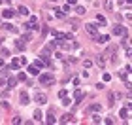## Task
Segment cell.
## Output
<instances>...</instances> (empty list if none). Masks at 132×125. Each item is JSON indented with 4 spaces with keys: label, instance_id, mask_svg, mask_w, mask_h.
<instances>
[{
    "label": "cell",
    "instance_id": "cell-24",
    "mask_svg": "<svg viewBox=\"0 0 132 125\" xmlns=\"http://www.w3.org/2000/svg\"><path fill=\"white\" fill-rule=\"evenodd\" d=\"M93 121H94V123H102V117H100V116H96V114H94V116H93Z\"/></svg>",
    "mask_w": 132,
    "mask_h": 125
},
{
    "label": "cell",
    "instance_id": "cell-28",
    "mask_svg": "<svg viewBox=\"0 0 132 125\" xmlns=\"http://www.w3.org/2000/svg\"><path fill=\"white\" fill-rule=\"evenodd\" d=\"M17 80H19V82H25V80H26V76H25V74L21 72V74H19V76H17Z\"/></svg>",
    "mask_w": 132,
    "mask_h": 125
},
{
    "label": "cell",
    "instance_id": "cell-3",
    "mask_svg": "<svg viewBox=\"0 0 132 125\" xmlns=\"http://www.w3.org/2000/svg\"><path fill=\"white\" fill-rule=\"evenodd\" d=\"M113 34H117V36H125V34H127V29H125V27H121L119 23H117V25L113 27Z\"/></svg>",
    "mask_w": 132,
    "mask_h": 125
},
{
    "label": "cell",
    "instance_id": "cell-31",
    "mask_svg": "<svg viewBox=\"0 0 132 125\" xmlns=\"http://www.w3.org/2000/svg\"><path fill=\"white\" fill-rule=\"evenodd\" d=\"M83 65H85V68H91V66H93V63H91V61H85Z\"/></svg>",
    "mask_w": 132,
    "mask_h": 125
},
{
    "label": "cell",
    "instance_id": "cell-7",
    "mask_svg": "<svg viewBox=\"0 0 132 125\" xmlns=\"http://www.w3.org/2000/svg\"><path fill=\"white\" fill-rule=\"evenodd\" d=\"M36 102H38V104H45L47 102V97L42 95V93H38V95H36Z\"/></svg>",
    "mask_w": 132,
    "mask_h": 125
},
{
    "label": "cell",
    "instance_id": "cell-2",
    "mask_svg": "<svg viewBox=\"0 0 132 125\" xmlns=\"http://www.w3.org/2000/svg\"><path fill=\"white\" fill-rule=\"evenodd\" d=\"M25 29H30V30H36V29H38V19H36L34 15H32V17L28 19V23H26V25H25Z\"/></svg>",
    "mask_w": 132,
    "mask_h": 125
},
{
    "label": "cell",
    "instance_id": "cell-19",
    "mask_svg": "<svg viewBox=\"0 0 132 125\" xmlns=\"http://www.w3.org/2000/svg\"><path fill=\"white\" fill-rule=\"evenodd\" d=\"M6 83H8L9 87H15V85H17V80H15V78H9V80H8Z\"/></svg>",
    "mask_w": 132,
    "mask_h": 125
},
{
    "label": "cell",
    "instance_id": "cell-21",
    "mask_svg": "<svg viewBox=\"0 0 132 125\" xmlns=\"http://www.w3.org/2000/svg\"><path fill=\"white\" fill-rule=\"evenodd\" d=\"M108 40H110V36H108V34H104V36H98V42H100V44H106Z\"/></svg>",
    "mask_w": 132,
    "mask_h": 125
},
{
    "label": "cell",
    "instance_id": "cell-22",
    "mask_svg": "<svg viewBox=\"0 0 132 125\" xmlns=\"http://www.w3.org/2000/svg\"><path fill=\"white\" fill-rule=\"evenodd\" d=\"M19 13H21V15H28V8H26V6H21V8H19Z\"/></svg>",
    "mask_w": 132,
    "mask_h": 125
},
{
    "label": "cell",
    "instance_id": "cell-14",
    "mask_svg": "<svg viewBox=\"0 0 132 125\" xmlns=\"http://www.w3.org/2000/svg\"><path fill=\"white\" fill-rule=\"evenodd\" d=\"M19 66H21V59H13L11 61V68L15 70V68H19Z\"/></svg>",
    "mask_w": 132,
    "mask_h": 125
},
{
    "label": "cell",
    "instance_id": "cell-35",
    "mask_svg": "<svg viewBox=\"0 0 132 125\" xmlns=\"http://www.w3.org/2000/svg\"><path fill=\"white\" fill-rule=\"evenodd\" d=\"M2 42H4V40H2V38H0V46H2Z\"/></svg>",
    "mask_w": 132,
    "mask_h": 125
},
{
    "label": "cell",
    "instance_id": "cell-17",
    "mask_svg": "<svg viewBox=\"0 0 132 125\" xmlns=\"http://www.w3.org/2000/svg\"><path fill=\"white\" fill-rule=\"evenodd\" d=\"M113 100H115V95H113V93H108V106H111Z\"/></svg>",
    "mask_w": 132,
    "mask_h": 125
},
{
    "label": "cell",
    "instance_id": "cell-8",
    "mask_svg": "<svg viewBox=\"0 0 132 125\" xmlns=\"http://www.w3.org/2000/svg\"><path fill=\"white\" fill-rule=\"evenodd\" d=\"M15 48H17L19 51H25V48H26V46H25V40H15Z\"/></svg>",
    "mask_w": 132,
    "mask_h": 125
},
{
    "label": "cell",
    "instance_id": "cell-4",
    "mask_svg": "<svg viewBox=\"0 0 132 125\" xmlns=\"http://www.w3.org/2000/svg\"><path fill=\"white\" fill-rule=\"evenodd\" d=\"M87 32H89V34H94V32H96V30H98V25H96V23H87Z\"/></svg>",
    "mask_w": 132,
    "mask_h": 125
},
{
    "label": "cell",
    "instance_id": "cell-13",
    "mask_svg": "<svg viewBox=\"0 0 132 125\" xmlns=\"http://www.w3.org/2000/svg\"><path fill=\"white\" fill-rule=\"evenodd\" d=\"M28 72L32 74V76H38V74H40V70H38V66L34 65V66H28Z\"/></svg>",
    "mask_w": 132,
    "mask_h": 125
},
{
    "label": "cell",
    "instance_id": "cell-5",
    "mask_svg": "<svg viewBox=\"0 0 132 125\" xmlns=\"http://www.w3.org/2000/svg\"><path fill=\"white\" fill-rule=\"evenodd\" d=\"M28 93H26V91H21V104L23 106H26V104H28Z\"/></svg>",
    "mask_w": 132,
    "mask_h": 125
},
{
    "label": "cell",
    "instance_id": "cell-15",
    "mask_svg": "<svg viewBox=\"0 0 132 125\" xmlns=\"http://www.w3.org/2000/svg\"><path fill=\"white\" fill-rule=\"evenodd\" d=\"M85 12H87V10L83 8V6H76V13H77V15H85Z\"/></svg>",
    "mask_w": 132,
    "mask_h": 125
},
{
    "label": "cell",
    "instance_id": "cell-10",
    "mask_svg": "<svg viewBox=\"0 0 132 125\" xmlns=\"http://www.w3.org/2000/svg\"><path fill=\"white\" fill-rule=\"evenodd\" d=\"M47 123H57V117L53 116V108L49 110V114H47Z\"/></svg>",
    "mask_w": 132,
    "mask_h": 125
},
{
    "label": "cell",
    "instance_id": "cell-23",
    "mask_svg": "<svg viewBox=\"0 0 132 125\" xmlns=\"http://www.w3.org/2000/svg\"><path fill=\"white\" fill-rule=\"evenodd\" d=\"M55 17H60V19H62V17H64V12H62V10H55Z\"/></svg>",
    "mask_w": 132,
    "mask_h": 125
},
{
    "label": "cell",
    "instance_id": "cell-20",
    "mask_svg": "<svg viewBox=\"0 0 132 125\" xmlns=\"http://www.w3.org/2000/svg\"><path fill=\"white\" fill-rule=\"evenodd\" d=\"M96 63H98V65H100V66H104V65H106V59H104V55H98Z\"/></svg>",
    "mask_w": 132,
    "mask_h": 125
},
{
    "label": "cell",
    "instance_id": "cell-16",
    "mask_svg": "<svg viewBox=\"0 0 132 125\" xmlns=\"http://www.w3.org/2000/svg\"><path fill=\"white\" fill-rule=\"evenodd\" d=\"M34 119H36V121H42V119H43L42 110H36V112H34Z\"/></svg>",
    "mask_w": 132,
    "mask_h": 125
},
{
    "label": "cell",
    "instance_id": "cell-6",
    "mask_svg": "<svg viewBox=\"0 0 132 125\" xmlns=\"http://www.w3.org/2000/svg\"><path fill=\"white\" fill-rule=\"evenodd\" d=\"M60 121H62V123H72V121H74V114H66V116H62Z\"/></svg>",
    "mask_w": 132,
    "mask_h": 125
},
{
    "label": "cell",
    "instance_id": "cell-34",
    "mask_svg": "<svg viewBox=\"0 0 132 125\" xmlns=\"http://www.w3.org/2000/svg\"><path fill=\"white\" fill-rule=\"evenodd\" d=\"M76 2H77V0H68V4H70V6H74Z\"/></svg>",
    "mask_w": 132,
    "mask_h": 125
},
{
    "label": "cell",
    "instance_id": "cell-12",
    "mask_svg": "<svg viewBox=\"0 0 132 125\" xmlns=\"http://www.w3.org/2000/svg\"><path fill=\"white\" fill-rule=\"evenodd\" d=\"M104 8H106V12H111V10H113V2H111V0H106V2H104Z\"/></svg>",
    "mask_w": 132,
    "mask_h": 125
},
{
    "label": "cell",
    "instance_id": "cell-11",
    "mask_svg": "<svg viewBox=\"0 0 132 125\" xmlns=\"http://www.w3.org/2000/svg\"><path fill=\"white\" fill-rule=\"evenodd\" d=\"M13 13H15L13 10H4V12H2V15H4L6 19H11V17H13Z\"/></svg>",
    "mask_w": 132,
    "mask_h": 125
},
{
    "label": "cell",
    "instance_id": "cell-33",
    "mask_svg": "<svg viewBox=\"0 0 132 125\" xmlns=\"http://www.w3.org/2000/svg\"><path fill=\"white\" fill-rule=\"evenodd\" d=\"M47 32H49V29H47V27H43V29H42V36H45Z\"/></svg>",
    "mask_w": 132,
    "mask_h": 125
},
{
    "label": "cell",
    "instance_id": "cell-26",
    "mask_svg": "<svg viewBox=\"0 0 132 125\" xmlns=\"http://www.w3.org/2000/svg\"><path fill=\"white\" fill-rule=\"evenodd\" d=\"M96 19H98V23H104V25H106V17H104V15H96Z\"/></svg>",
    "mask_w": 132,
    "mask_h": 125
},
{
    "label": "cell",
    "instance_id": "cell-25",
    "mask_svg": "<svg viewBox=\"0 0 132 125\" xmlns=\"http://www.w3.org/2000/svg\"><path fill=\"white\" fill-rule=\"evenodd\" d=\"M121 117H128V108H123V110H121Z\"/></svg>",
    "mask_w": 132,
    "mask_h": 125
},
{
    "label": "cell",
    "instance_id": "cell-32",
    "mask_svg": "<svg viewBox=\"0 0 132 125\" xmlns=\"http://www.w3.org/2000/svg\"><path fill=\"white\" fill-rule=\"evenodd\" d=\"M62 104H64V106H68V104H72V100H70V99H64Z\"/></svg>",
    "mask_w": 132,
    "mask_h": 125
},
{
    "label": "cell",
    "instance_id": "cell-18",
    "mask_svg": "<svg viewBox=\"0 0 132 125\" xmlns=\"http://www.w3.org/2000/svg\"><path fill=\"white\" fill-rule=\"evenodd\" d=\"M100 108H102V106H100V104H93V106H91L89 110H87V112H98Z\"/></svg>",
    "mask_w": 132,
    "mask_h": 125
},
{
    "label": "cell",
    "instance_id": "cell-29",
    "mask_svg": "<svg viewBox=\"0 0 132 125\" xmlns=\"http://www.w3.org/2000/svg\"><path fill=\"white\" fill-rule=\"evenodd\" d=\"M59 97H60V99H64V97H66V89H60L59 91Z\"/></svg>",
    "mask_w": 132,
    "mask_h": 125
},
{
    "label": "cell",
    "instance_id": "cell-27",
    "mask_svg": "<svg viewBox=\"0 0 132 125\" xmlns=\"http://www.w3.org/2000/svg\"><path fill=\"white\" fill-rule=\"evenodd\" d=\"M102 80H104V82H110L111 76H110V74H102Z\"/></svg>",
    "mask_w": 132,
    "mask_h": 125
},
{
    "label": "cell",
    "instance_id": "cell-1",
    "mask_svg": "<svg viewBox=\"0 0 132 125\" xmlns=\"http://www.w3.org/2000/svg\"><path fill=\"white\" fill-rule=\"evenodd\" d=\"M40 83H42L43 87L53 85V83H55V76H53V74H43V76H40Z\"/></svg>",
    "mask_w": 132,
    "mask_h": 125
},
{
    "label": "cell",
    "instance_id": "cell-9",
    "mask_svg": "<svg viewBox=\"0 0 132 125\" xmlns=\"http://www.w3.org/2000/svg\"><path fill=\"white\" fill-rule=\"evenodd\" d=\"M83 97H85V93H83L81 89H77V91H76V104L81 102V100H83Z\"/></svg>",
    "mask_w": 132,
    "mask_h": 125
},
{
    "label": "cell",
    "instance_id": "cell-36",
    "mask_svg": "<svg viewBox=\"0 0 132 125\" xmlns=\"http://www.w3.org/2000/svg\"><path fill=\"white\" fill-rule=\"evenodd\" d=\"M0 2H2V0H0Z\"/></svg>",
    "mask_w": 132,
    "mask_h": 125
},
{
    "label": "cell",
    "instance_id": "cell-30",
    "mask_svg": "<svg viewBox=\"0 0 132 125\" xmlns=\"http://www.w3.org/2000/svg\"><path fill=\"white\" fill-rule=\"evenodd\" d=\"M30 38H32V36H30V34H28V32H26V34H25V36H23V40H25V42H30Z\"/></svg>",
    "mask_w": 132,
    "mask_h": 125
}]
</instances>
